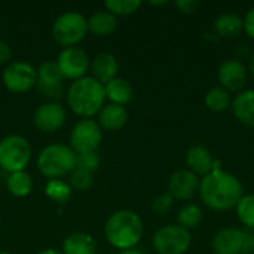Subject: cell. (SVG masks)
Masks as SVG:
<instances>
[{"label": "cell", "mask_w": 254, "mask_h": 254, "mask_svg": "<svg viewBox=\"0 0 254 254\" xmlns=\"http://www.w3.org/2000/svg\"><path fill=\"white\" fill-rule=\"evenodd\" d=\"M100 125L92 119H80L71 129L70 134V149L76 155L97 152L101 143Z\"/></svg>", "instance_id": "cell-8"}, {"label": "cell", "mask_w": 254, "mask_h": 254, "mask_svg": "<svg viewBox=\"0 0 254 254\" xmlns=\"http://www.w3.org/2000/svg\"><path fill=\"white\" fill-rule=\"evenodd\" d=\"M128 121V112L124 106L107 104L98 113V122L106 131H119Z\"/></svg>", "instance_id": "cell-19"}, {"label": "cell", "mask_w": 254, "mask_h": 254, "mask_svg": "<svg viewBox=\"0 0 254 254\" xmlns=\"http://www.w3.org/2000/svg\"><path fill=\"white\" fill-rule=\"evenodd\" d=\"M106 9L113 13L115 16H125V15H131L134 12L138 10V7L141 6L140 0H107L104 1Z\"/></svg>", "instance_id": "cell-30"}, {"label": "cell", "mask_w": 254, "mask_h": 254, "mask_svg": "<svg viewBox=\"0 0 254 254\" xmlns=\"http://www.w3.org/2000/svg\"><path fill=\"white\" fill-rule=\"evenodd\" d=\"M104 235L112 247L124 252L134 249L143 237V222L131 210L115 211L106 222Z\"/></svg>", "instance_id": "cell-3"}, {"label": "cell", "mask_w": 254, "mask_h": 254, "mask_svg": "<svg viewBox=\"0 0 254 254\" xmlns=\"http://www.w3.org/2000/svg\"><path fill=\"white\" fill-rule=\"evenodd\" d=\"M204 104L208 110L211 112H225L226 109L231 107L232 104V98H231V92H228L226 89H223L222 86H216L211 88L205 97H204Z\"/></svg>", "instance_id": "cell-25"}, {"label": "cell", "mask_w": 254, "mask_h": 254, "mask_svg": "<svg viewBox=\"0 0 254 254\" xmlns=\"http://www.w3.org/2000/svg\"><path fill=\"white\" fill-rule=\"evenodd\" d=\"M37 254H63L61 252H58V250H54V249H48V250H42V252H39Z\"/></svg>", "instance_id": "cell-38"}, {"label": "cell", "mask_w": 254, "mask_h": 254, "mask_svg": "<svg viewBox=\"0 0 254 254\" xmlns=\"http://www.w3.org/2000/svg\"><path fill=\"white\" fill-rule=\"evenodd\" d=\"M6 188L13 196L24 198V196L30 195L31 189H33V179L25 171L12 173V174H9V177L6 180Z\"/></svg>", "instance_id": "cell-24"}, {"label": "cell", "mask_w": 254, "mask_h": 254, "mask_svg": "<svg viewBox=\"0 0 254 254\" xmlns=\"http://www.w3.org/2000/svg\"><path fill=\"white\" fill-rule=\"evenodd\" d=\"M76 167L94 173V171L100 167V156L97 155V152H89V153L76 155Z\"/></svg>", "instance_id": "cell-31"}, {"label": "cell", "mask_w": 254, "mask_h": 254, "mask_svg": "<svg viewBox=\"0 0 254 254\" xmlns=\"http://www.w3.org/2000/svg\"><path fill=\"white\" fill-rule=\"evenodd\" d=\"M104 92H106V98H109L112 104H118V106L128 104L134 95V89L131 83L122 77H115L109 83H106Z\"/></svg>", "instance_id": "cell-23"}, {"label": "cell", "mask_w": 254, "mask_h": 254, "mask_svg": "<svg viewBox=\"0 0 254 254\" xmlns=\"http://www.w3.org/2000/svg\"><path fill=\"white\" fill-rule=\"evenodd\" d=\"M65 110L61 104L48 101L34 112V125L42 132H55L65 124Z\"/></svg>", "instance_id": "cell-14"}, {"label": "cell", "mask_w": 254, "mask_h": 254, "mask_svg": "<svg viewBox=\"0 0 254 254\" xmlns=\"http://www.w3.org/2000/svg\"><path fill=\"white\" fill-rule=\"evenodd\" d=\"M106 92L104 85L92 76H85L74 80L67 91V104L73 113L82 119H89L100 113L104 107Z\"/></svg>", "instance_id": "cell-2"}, {"label": "cell", "mask_w": 254, "mask_h": 254, "mask_svg": "<svg viewBox=\"0 0 254 254\" xmlns=\"http://www.w3.org/2000/svg\"><path fill=\"white\" fill-rule=\"evenodd\" d=\"M244 30V21L237 13H222L214 19V33L219 39H234Z\"/></svg>", "instance_id": "cell-20"}, {"label": "cell", "mask_w": 254, "mask_h": 254, "mask_svg": "<svg viewBox=\"0 0 254 254\" xmlns=\"http://www.w3.org/2000/svg\"><path fill=\"white\" fill-rule=\"evenodd\" d=\"M249 70L240 60H225L217 70V79L223 89L228 92L238 91L241 92L247 83Z\"/></svg>", "instance_id": "cell-13"}, {"label": "cell", "mask_w": 254, "mask_h": 254, "mask_svg": "<svg viewBox=\"0 0 254 254\" xmlns=\"http://www.w3.org/2000/svg\"><path fill=\"white\" fill-rule=\"evenodd\" d=\"M88 22V31H91L94 36L104 37L110 36L118 28V19L113 13L109 10H98L86 19Z\"/></svg>", "instance_id": "cell-21"}, {"label": "cell", "mask_w": 254, "mask_h": 254, "mask_svg": "<svg viewBox=\"0 0 254 254\" xmlns=\"http://www.w3.org/2000/svg\"><path fill=\"white\" fill-rule=\"evenodd\" d=\"M3 83L10 92L24 94L36 86L37 70L28 63L15 61L3 71Z\"/></svg>", "instance_id": "cell-9"}, {"label": "cell", "mask_w": 254, "mask_h": 254, "mask_svg": "<svg viewBox=\"0 0 254 254\" xmlns=\"http://www.w3.org/2000/svg\"><path fill=\"white\" fill-rule=\"evenodd\" d=\"M97 243L89 234L74 232L63 243V254H95Z\"/></svg>", "instance_id": "cell-22"}, {"label": "cell", "mask_w": 254, "mask_h": 254, "mask_svg": "<svg viewBox=\"0 0 254 254\" xmlns=\"http://www.w3.org/2000/svg\"><path fill=\"white\" fill-rule=\"evenodd\" d=\"M55 63H57L63 77L70 79L73 82L85 77V74L89 68V58H88L86 52L77 46L64 48L60 52Z\"/></svg>", "instance_id": "cell-10"}, {"label": "cell", "mask_w": 254, "mask_h": 254, "mask_svg": "<svg viewBox=\"0 0 254 254\" xmlns=\"http://www.w3.org/2000/svg\"><path fill=\"white\" fill-rule=\"evenodd\" d=\"M176 6L179 7V10L182 13H193L198 10V7L201 6V3L198 0H179L176 1Z\"/></svg>", "instance_id": "cell-33"}, {"label": "cell", "mask_w": 254, "mask_h": 254, "mask_svg": "<svg viewBox=\"0 0 254 254\" xmlns=\"http://www.w3.org/2000/svg\"><path fill=\"white\" fill-rule=\"evenodd\" d=\"M12 57V51H10V46L4 42V40H0V65L1 64H6Z\"/></svg>", "instance_id": "cell-35"}, {"label": "cell", "mask_w": 254, "mask_h": 254, "mask_svg": "<svg viewBox=\"0 0 254 254\" xmlns=\"http://www.w3.org/2000/svg\"><path fill=\"white\" fill-rule=\"evenodd\" d=\"M246 229L223 228L213 240V252L216 254H244Z\"/></svg>", "instance_id": "cell-15"}, {"label": "cell", "mask_w": 254, "mask_h": 254, "mask_svg": "<svg viewBox=\"0 0 254 254\" xmlns=\"http://www.w3.org/2000/svg\"><path fill=\"white\" fill-rule=\"evenodd\" d=\"M63 74L57 65L55 61H46L37 68V89L39 92L55 103V100L61 98L64 94V86H63Z\"/></svg>", "instance_id": "cell-11"}, {"label": "cell", "mask_w": 254, "mask_h": 254, "mask_svg": "<svg viewBox=\"0 0 254 254\" xmlns=\"http://www.w3.org/2000/svg\"><path fill=\"white\" fill-rule=\"evenodd\" d=\"M199 196L202 202L216 211H228L237 207L244 196L243 183L222 168V162L214 159L211 173L199 180Z\"/></svg>", "instance_id": "cell-1"}, {"label": "cell", "mask_w": 254, "mask_h": 254, "mask_svg": "<svg viewBox=\"0 0 254 254\" xmlns=\"http://www.w3.org/2000/svg\"><path fill=\"white\" fill-rule=\"evenodd\" d=\"M168 1H150V4L153 6H162V4H167Z\"/></svg>", "instance_id": "cell-39"}, {"label": "cell", "mask_w": 254, "mask_h": 254, "mask_svg": "<svg viewBox=\"0 0 254 254\" xmlns=\"http://www.w3.org/2000/svg\"><path fill=\"white\" fill-rule=\"evenodd\" d=\"M249 73L252 74V77L254 79V52L249 58Z\"/></svg>", "instance_id": "cell-36"}, {"label": "cell", "mask_w": 254, "mask_h": 254, "mask_svg": "<svg viewBox=\"0 0 254 254\" xmlns=\"http://www.w3.org/2000/svg\"><path fill=\"white\" fill-rule=\"evenodd\" d=\"M199 192V179L188 168L174 171L168 179V193L179 201H190Z\"/></svg>", "instance_id": "cell-12"}, {"label": "cell", "mask_w": 254, "mask_h": 254, "mask_svg": "<svg viewBox=\"0 0 254 254\" xmlns=\"http://www.w3.org/2000/svg\"><path fill=\"white\" fill-rule=\"evenodd\" d=\"M86 33L88 22L85 16L76 10L61 13L52 25V36L55 42L65 48L76 46L79 42L85 39Z\"/></svg>", "instance_id": "cell-5"}, {"label": "cell", "mask_w": 254, "mask_h": 254, "mask_svg": "<svg viewBox=\"0 0 254 254\" xmlns=\"http://www.w3.org/2000/svg\"><path fill=\"white\" fill-rule=\"evenodd\" d=\"M190 243V232L179 225H167L153 235V249L159 254H185Z\"/></svg>", "instance_id": "cell-7"}, {"label": "cell", "mask_w": 254, "mask_h": 254, "mask_svg": "<svg viewBox=\"0 0 254 254\" xmlns=\"http://www.w3.org/2000/svg\"><path fill=\"white\" fill-rule=\"evenodd\" d=\"M68 185L76 189V190H80V192H86L92 188L94 185V173L91 171H86L83 168H79L76 167L70 174H68Z\"/></svg>", "instance_id": "cell-29"}, {"label": "cell", "mask_w": 254, "mask_h": 254, "mask_svg": "<svg viewBox=\"0 0 254 254\" xmlns=\"http://www.w3.org/2000/svg\"><path fill=\"white\" fill-rule=\"evenodd\" d=\"M232 113L244 125L254 127V89H243L232 100Z\"/></svg>", "instance_id": "cell-18"}, {"label": "cell", "mask_w": 254, "mask_h": 254, "mask_svg": "<svg viewBox=\"0 0 254 254\" xmlns=\"http://www.w3.org/2000/svg\"><path fill=\"white\" fill-rule=\"evenodd\" d=\"M91 65V71H92V77L95 80H98L100 83L106 85L109 83L112 79L118 77V70H119V64L115 55L109 54V52H101L98 55L94 57Z\"/></svg>", "instance_id": "cell-17"}, {"label": "cell", "mask_w": 254, "mask_h": 254, "mask_svg": "<svg viewBox=\"0 0 254 254\" xmlns=\"http://www.w3.org/2000/svg\"><path fill=\"white\" fill-rule=\"evenodd\" d=\"M174 205V198L167 192V193H162V195H158L153 202H152V210L156 213V214H167Z\"/></svg>", "instance_id": "cell-32"}, {"label": "cell", "mask_w": 254, "mask_h": 254, "mask_svg": "<svg viewBox=\"0 0 254 254\" xmlns=\"http://www.w3.org/2000/svg\"><path fill=\"white\" fill-rule=\"evenodd\" d=\"M253 253H254V244H253Z\"/></svg>", "instance_id": "cell-41"}, {"label": "cell", "mask_w": 254, "mask_h": 254, "mask_svg": "<svg viewBox=\"0 0 254 254\" xmlns=\"http://www.w3.org/2000/svg\"><path fill=\"white\" fill-rule=\"evenodd\" d=\"M240 222L247 228L254 229V193L244 195L235 207Z\"/></svg>", "instance_id": "cell-28"}, {"label": "cell", "mask_w": 254, "mask_h": 254, "mask_svg": "<svg viewBox=\"0 0 254 254\" xmlns=\"http://www.w3.org/2000/svg\"><path fill=\"white\" fill-rule=\"evenodd\" d=\"M201 220H202V210H201L199 205L192 204V202L190 204H185L180 208L179 214H177V223H179V226L185 228L186 231L198 228L199 223H201Z\"/></svg>", "instance_id": "cell-26"}, {"label": "cell", "mask_w": 254, "mask_h": 254, "mask_svg": "<svg viewBox=\"0 0 254 254\" xmlns=\"http://www.w3.org/2000/svg\"><path fill=\"white\" fill-rule=\"evenodd\" d=\"M31 159V147L21 135H7L0 141V167L9 174L24 171Z\"/></svg>", "instance_id": "cell-6"}, {"label": "cell", "mask_w": 254, "mask_h": 254, "mask_svg": "<svg viewBox=\"0 0 254 254\" xmlns=\"http://www.w3.org/2000/svg\"><path fill=\"white\" fill-rule=\"evenodd\" d=\"M243 21H244V30H246L247 36L254 40V6L246 13Z\"/></svg>", "instance_id": "cell-34"}, {"label": "cell", "mask_w": 254, "mask_h": 254, "mask_svg": "<svg viewBox=\"0 0 254 254\" xmlns=\"http://www.w3.org/2000/svg\"><path fill=\"white\" fill-rule=\"evenodd\" d=\"M0 254H12V253H9V252H0Z\"/></svg>", "instance_id": "cell-40"}, {"label": "cell", "mask_w": 254, "mask_h": 254, "mask_svg": "<svg viewBox=\"0 0 254 254\" xmlns=\"http://www.w3.org/2000/svg\"><path fill=\"white\" fill-rule=\"evenodd\" d=\"M45 193L52 201L60 202V204H64L71 196V186L67 182L61 180V179H54V180H49L46 183Z\"/></svg>", "instance_id": "cell-27"}, {"label": "cell", "mask_w": 254, "mask_h": 254, "mask_svg": "<svg viewBox=\"0 0 254 254\" xmlns=\"http://www.w3.org/2000/svg\"><path fill=\"white\" fill-rule=\"evenodd\" d=\"M213 164H214V158L211 152L201 144H195L189 147V150L186 152L188 170L192 171L195 176H202V177L207 176L208 173H211Z\"/></svg>", "instance_id": "cell-16"}, {"label": "cell", "mask_w": 254, "mask_h": 254, "mask_svg": "<svg viewBox=\"0 0 254 254\" xmlns=\"http://www.w3.org/2000/svg\"><path fill=\"white\" fill-rule=\"evenodd\" d=\"M39 171L54 180L68 176L76 168V153L65 144H49L37 156Z\"/></svg>", "instance_id": "cell-4"}, {"label": "cell", "mask_w": 254, "mask_h": 254, "mask_svg": "<svg viewBox=\"0 0 254 254\" xmlns=\"http://www.w3.org/2000/svg\"><path fill=\"white\" fill-rule=\"evenodd\" d=\"M118 254H144L140 250H135V249H131V250H124V252H119Z\"/></svg>", "instance_id": "cell-37"}]
</instances>
